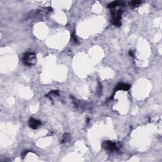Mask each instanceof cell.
I'll use <instances>...</instances> for the list:
<instances>
[{
	"label": "cell",
	"mask_w": 162,
	"mask_h": 162,
	"mask_svg": "<svg viewBox=\"0 0 162 162\" xmlns=\"http://www.w3.org/2000/svg\"><path fill=\"white\" fill-rule=\"evenodd\" d=\"M70 139V136L68 134H65L64 135H63V137H62V143H65V142H67L68 141H69Z\"/></svg>",
	"instance_id": "cell-7"
},
{
	"label": "cell",
	"mask_w": 162,
	"mask_h": 162,
	"mask_svg": "<svg viewBox=\"0 0 162 162\" xmlns=\"http://www.w3.org/2000/svg\"><path fill=\"white\" fill-rule=\"evenodd\" d=\"M102 146L103 148L110 151H114L117 150V144L111 141H104L102 144Z\"/></svg>",
	"instance_id": "cell-3"
},
{
	"label": "cell",
	"mask_w": 162,
	"mask_h": 162,
	"mask_svg": "<svg viewBox=\"0 0 162 162\" xmlns=\"http://www.w3.org/2000/svg\"><path fill=\"white\" fill-rule=\"evenodd\" d=\"M122 11L121 10H118L117 11L112 10L111 11V17H112V23L115 26L120 27L122 25Z\"/></svg>",
	"instance_id": "cell-2"
},
{
	"label": "cell",
	"mask_w": 162,
	"mask_h": 162,
	"mask_svg": "<svg viewBox=\"0 0 162 162\" xmlns=\"http://www.w3.org/2000/svg\"><path fill=\"white\" fill-rule=\"evenodd\" d=\"M29 127L31 129H37L41 126V122L39 120L34 119V118H31L29 122Z\"/></svg>",
	"instance_id": "cell-4"
},
{
	"label": "cell",
	"mask_w": 162,
	"mask_h": 162,
	"mask_svg": "<svg viewBox=\"0 0 162 162\" xmlns=\"http://www.w3.org/2000/svg\"><path fill=\"white\" fill-rule=\"evenodd\" d=\"M122 4L124 5V3L122 1H116L113 2V3H110V4H108V8H115L117 6H122Z\"/></svg>",
	"instance_id": "cell-6"
},
{
	"label": "cell",
	"mask_w": 162,
	"mask_h": 162,
	"mask_svg": "<svg viewBox=\"0 0 162 162\" xmlns=\"http://www.w3.org/2000/svg\"><path fill=\"white\" fill-rule=\"evenodd\" d=\"M130 88V85L127 84L120 83V84H118L117 85V87H116L115 91H118V90L128 91Z\"/></svg>",
	"instance_id": "cell-5"
},
{
	"label": "cell",
	"mask_w": 162,
	"mask_h": 162,
	"mask_svg": "<svg viewBox=\"0 0 162 162\" xmlns=\"http://www.w3.org/2000/svg\"><path fill=\"white\" fill-rule=\"evenodd\" d=\"M36 55L34 53H27L23 57L24 64L27 66H32L36 63Z\"/></svg>",
	"instance_id": "cell-1"
},
{
	"label": "cell",
	"mask_w": 162,
	"mask_h": 162,
	"mask_svg": "<svg viewBox=\"0 0 162 162\" xmlns=\"http://www.w3.org/2000/svg\"><path fill=\"white\" fill-rule=\"evenodd\" d=\"M72 39H73V41H74L75 42H78V41H77V37H76V35H75V32H73V34H72Z\"/></svg>",
	"instance_id": "cell-9"
},
{
	"label": "cell",
	"mask_w": 162,
	"mask_h": 162,
	"mask_svg": "<svg viewBox=\"0 0 162 162\" xmlns=\"http://www.w3.org/2000/svg\"><path fill=\"white\" fill-rule=\"evenodd\" d=\"M141 3V1H133L131 2V6H132L133 7H135V6L139 5Z\"/></svg>",
	"instance_id": "cell-8"
},
{
	"label": "cell",
	"mask_w": 162,
	"mask_h": 162,
	"mask_svg": "<svg viewBox=\"0 0 162 162\" xmlns=\"http://www.w3.org/2000/svg\"><path fill=\"white\" fill-rule=\"evenodd\" d=\"M27 153H28V151H24V153H23L22 154V156H23V157H25V156H26V155H27Z\"/></svg>",
	"instance_id": "cell-11"
},
{
	"label": "cell",
	"mask_w": 162,
	"mask_h": 162,
	"mask_svg": "<svg viewBox=\"0 0 162 162\" xmlns=\"http://www.w3.org/2000/svg\"><path fill=\"white\" fill-rule=\"evenodd\" d=\"M129 55L131 56V57H134V51H132V50H130V51H129Z\"/></svg>",
	"instance_id": "cell-10"
}]
</instances>
